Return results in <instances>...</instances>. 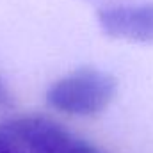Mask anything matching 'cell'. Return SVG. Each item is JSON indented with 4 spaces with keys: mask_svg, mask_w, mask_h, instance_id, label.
Returning <instances> with one entry per match:
<instances>
[{
    "mask_svg": "<svg viewBox=\"0 0 153 153\" xmlns=\"http://www.w3.org/2000/svg\"><path fill=\"white\" fill-rule=\"evenodd\" d=\"M117 82L96 68H78L57 78L46 91V103L62 114L91 117L102 114L114 100Z\"/></svg>",
    "mask_w": 153,
    "mask_h": 153,
    "instance_id": "obj_1",
    "label": "cell"
},
{
    "mask_svg": "<svg viewBox=\"0 0 153 153\" xmlns=\"http://www.w3.org/2000/svg\"><path fill=\"white\" fill-rule=\"evenodd\" d=\"M2 126L29 153H64L76 137L61 123L39 114L16 116Z\"/></svg>",
    "mask_w": 153,
    "mask_h": 153,
    "instance_id": "obj_2",
    "label": "cell"
},
{
    "mask_svg": "<svg viewBox=\"0 0 153 153\" xmlns=\"http://www.w3.org/2000/svg\"><path fill=\"white\" fill-rule=\"evenodd\" d=\"M98 23L109 38L153 43V4L103 7L98 11Z\"/></svg>",
    "mask_w": 153,
    "mask_h": 153,
    "instance_id": "obj_3",
    "label": "cell"
},
{
    "mask_svg": "<svg viewBox=\"0 0 153 153\" xmlns=\"http://www.w3.org/2000/svg\"><path fill=\"white\" fill-rule=\"evenodd\" d=\"M0 153H29L20 141H16L2 125H0Z\"/></svg>",
    "mask_w": 153,
    "mask_h": 153,
    "instance_id": "obj_4",
    "label": "cell"
},
{
    "mask_svg": "<svg viewBox=\"0 0 153 153\" xmlns=\"http://www.w3.org/2000/svg\"><path fill=\"white\" fill-rule=\"evenodd\" d=\"M13 105H14V94H13L7 80L0 75V109L9 111V109H13Z\"/></svg>",
    "mask_w": 153,
    "mask_h": 153,
    "instance_id": "obj_5",
    "label": "cell"
},
{
    "mask_svg": "<svg viewBox=\"0 0 153 153\" xmlns=\"http://www.w3.org/2000/svg\"><path fill=\"white\" fill-rule=\"evenodd\" d=\"M64 153H105V152H103V150H100L98 146L91 144V143H89V141H85V139L75 137V141L71 143V146H70Z\"/></svg>",
    "mask_w": 153,
    "mask_h": 153,
    "instance_id": "obj_6",
    "label": "cell"
}]
</instances>
